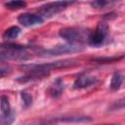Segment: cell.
Segmentation results:
<instances>
[{"instance_id": "cell-1", "label": "cell", "mask_w": 125, "mask_h": 125, "mask_svg": "<svg viewBox=\"0 0 125 125\" xmlns=\"http://www.w3.org/2000/svg\"><path fill=\"white\" fill-rule=\"evenodd\" d=\"M78 65V62L75 60H62L47 63H30V64H21L20 65V68L21 70H24L26 72L30 71H44V72H50L54 69L59 68H66V67H72Z\"/></svg>"}, {"instance_id": "cell-2", "label": "cell", "mask_w": 125, "mask_h": 125, "mask_svg": "<svg viewBox=\"0 0 125 125\" xmlns=\"http://www.w3.org/2000/svg\"><path fill=\"white\" fill-rule=\"evenodd\" d=\"M91 31H89L86 28L82 27H64L62 28L59 31V35L64 39L67 43H74V44H82L83 42L88 40L89 34Z\"/></svg>"}, {"instance_id": "cell-3", "label": "cell", "mask_w": 125, "mask_h": 125, "mask_svg": "<svg viewBox=\"0 0 125 125\" xmlns=\"http://www.w3.org/2000/svg\"><path fill=\"white\" fill-rule=\"evenodd\" d=\"M83 50L82 44H74V43H66L62 45H58L52 49H42L36 48L35 53L41 57H50V56H59L62 54L67 53H76Z\"/></svg>"}, {"instance_id": "cell-4", "label": "cell", "mask_w": 125, "mask_h": 125, "mask_svg": "<svg viewBox=\"0 0 125 125\" xmlns=\"http://www.w3.org/2000/svg\"><path fill=\"white\" fill-rule=\"evenodd\" d=\"M77 0H59L55 2L47 3L43 6H41L38 10V15H40L42 18H51L53 16H56L57 14L61 13L62 11L65 10L67 6L74 3Z\"/></svg>"}, {"instance_id": "cell-5", "label": "cell", "mask_w": 125, "mask_h": 125, "mask_svg": "<svg viewBox=\"0 0 125 125\" xmlns=\"http://www.w3.org/2000/svg\"><path fill=\"white\" fill-rule=\"evenodd\" d=\"M108 31H109V28L105 22H99L95 31L90 32L87 40L88 44L93 47L103 46L108 37Z\"/></svg>"}, {"instance_id": "cell-6", "label": "cell", "mask_w": 125, "mask_h": 125, "mask_svg": "<svg viewBox=\"0 0 125 125\" xmlns=\"http://www.w3.org/2000/svg\"><path fill=\"white\" fill-rule=\"evenodd\" d=\"M18 21L25 26V27H31L34 25H38L43 23L44 19L40 16V15H36V14H30V13H24L19 16L18 18Z\"/></svg>"}, {"instance_id": "cell-7", "label": "cell", "mask_w": 125, "mask_h": 125, "mask_svg": "<svg viewBox=\"0 0 125 125\" xmlns=\"http://www.w3.org/2000/svg\"><path fill=\"white\" fill-rule=\"evenodd\" d=\"M26 51V50H25ZM25 51H6L0 54V62L9 61V60H17V61H24L31 58V56Z\"/></svg>"}, {"instance_id": "cell-8", "label": "cell", "mask_w": 125, "mask_h": 125, "mask_svg": "<svg viewBox=\"0 0 125 125\" xmlns=\"http://www.w3.org/2000/svg\"><path fill=\"white\" fill-rule=\"evenodd\" d=\"M98 82V79L94 76L88 75V74H83L79 76L73 83V88L74 89H84L88 88Z\"/></svg>"}, {"instance_id": "cell-9", "label": "cell", "mask_w": 125, "mask_h": 125, "mask_svg": "<svg viewBox=\"0 0 125 125\" xmlns=\"http://www.w3.org/2000/svg\"><path fill=\"white\" fill-rule=\"evenodd\" d=\"M48 75H49V72L30 71V72H27L26 75L17 78V81L20 83H26V82H30V81H34V80H38V79H43V78L47 77Z\"/></svg>"}, {"instance_id": "cell-10", "label": "cell", "mask_w": 125, "mask_h": 125, "mask_svg": "<svg viewBox=\"0 0 125 125\" xmlns=\"http://www.w3.org/2000/svg\"><path fill=\"white\" fill-rule=\"evenodd\" d=\"M64 90V83L62 78H57L49 88V93L53 98H59L62 96Z\"/></svg>"}, {"instance_id": "cell-11", "label": "cell", "mask_w": 125, "mask_h": 125, "mask_svg": "<svg viewBox=\"0 0 125 125\" xmlns=\"http://www.w3.org/2000/svg\"><path fill=\"white\" fill-rule=\"evenodd\" d=\"M92 118L89 116H64L51 120V122H67V123H78V122H91Z\"/></svg>"}, {"instance_id": "cell-12", "label": "cell", "mask_w": 125, "mask_h": 125, "mask_svg": "<svg viewBox=\"0 0 125 125\" xmlns=\"http://www.w3.org/2000/svg\"><path fill=\"white\" fill-rule=\"evenodd\" d=\"M20 33H21V28H20L19 26H17V25H14V26H11V27L7 28V29L4 31L2 37H3L4 40L9 41V40L16 39V38L19 36Z\"/></svg>"}, {"instance_id": "cell-13", "label": "cell", "mask_w": 125, "mask_h": 125, "mask_svg": "<svg viewBox=\"0 0 125 125\" xmlns=\"http://www.w3.org/2000/svg\"><path fill=\"white\" fill-rule=\"evenodd\" d=\"M5 7L9 10H20L26 7V2L24 0H11L5 3Z\"/></svg>"}, {"instance_id": "cell-14", "label": "cell", "mask_w": 125, "mask_h": 125, "mask_svg": "<svg viewBox=\"0 0 125 125\" xmlns=\"http://www.w3.org/2000/svg\"><path fill=\"white\" fill-rule=\"evenodd\" d=\"M122 83H123V75L120 72H115L112 75V78L110 81V88L112 90H118L120 89Z\"/></svg>"}, {"instance_id": "cell-15", "label": "cell", "mask_w": 125, "mask_h": 125, "mask_svg": "<svg viewBox=\"0 0 125 125\" xmlns=\"http://www.w3.org/2000/svg\"><path fill=\"white\" fill-rule=\"evenodd\" d=\"M118 0H94L92 2V6L96 9H105L117 3Z\"/></svg>"}, {"instance_id": "cell-16", "label": "cell", "mask_w": 125, "mask_h": 125, "mask_svg": "<svg viewBox=\"0 0 125 125\" xmlns=\"http://www.w3.org/2000/svg\"><path fill=\"white\" fill-rule=\"evenodd\" d=\"M0 49L6 50V51H25L27 47L20 44H15V43H2L0 44Z\"/></svg>"}, {"instance_id": "cell-17", "label": "cell", "mask_w": 125, "mask_h": 125, "mask_svg": "<svg viewBox=\"0 0 125 125\" xmlns=\"http://www.w3.org/2000/svg\"><path fill=\"white\" fill-rule=\"evenodd\" d=\"M0 105H1V110L2 113L5 115H10L12 114V109H11V105H10V102L8 97L6 96H2L0 99Z\"/></svg>"}, {"instance_id": "cell-18", "label": "cell", "mask_w": 125, "mask_h": 125, "mask_svg": "<svg viewBox=\"0 0 125 125\" xmlns=\"http://www.w3.org/2000/svg\"><path fill=\"white\" fill-rule=\"evenodd\" d=\"M124 57L120 56V57H103V58H95L93 59V62H96L98 63H110V62H117L119 60H122Z\"/></svg>"}, {"instance_id": "cell-19", "label": "cell", "mask_w": 125, "mask_h": 125, "mask_svg": "<svg viewBox=\"0 0 125 125\" xmlns=\"http://www.w3.org/2000/svg\"><path fill=\"white\" fill-rule=\"evenodd\" d=\"M21 101L22 104L25 107H28L29 105H31L32 104V97L30 94L26 93V92H21Z\"/></svg>"}, {"instance_id": "cell-20", "label": "cell", "mask_w": 125, "mask_h": 125, "mask_svg": "<svg viewBox=\"0 0 125 125\" xmlns=\"http://www.w3.org/2000/svg\"><path fill=\"white\" fill-rule=\"evenodd\" d=\"M14 116H15L14 113H12L10 115H5L2 113L0 115V124H11L15 120Z\"/></svg>"}, {"instance_id": "cell-21", "label": "cell", "mask_w": 125, "mask_h": 125, "mask_svg": "<svg viewBox=\"0 0 125 125\" xmlns=\"http://www.w3.org/2000/svg\"><path fill=\"white\" fill-rule=\"evenodd\" d=\"M9 72H10V71H9L8 68H0V78L6 76Z\"/></svg>"}]
</instances>
